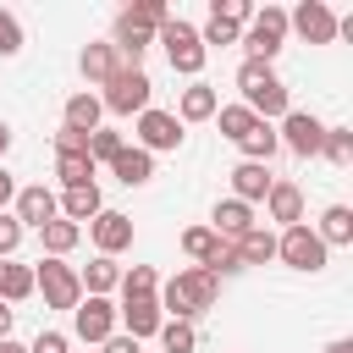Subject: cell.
I'll list each match as a JSON object with an SVG mask.
<instances>
[{
    "instance_id": "obj_29",
    "label": "cell",
    "mask_w": 353,
    "mask_h": 353,
    "mask_svg": "<svg viewBox=\"0 0 353 353\" xmlns=\"http://www.w3.org/2000/svg\"><path fill=\"white\" fill-rule=\"evenodd\" d=\"M28 292H33V270H28V265L0 259V303H22Z\"/></svg>"
},
{
    "instance_id": "obj_26",
    "label": "cell",
    "mask_w": 353,
    "mask_h": 353,
    "mask_svg": "<svg viewBox=\"0 0 353 353\" xmlns=\"http://www.w3.org/2000/svg\"><path fill=\"white\" fill-rule=\"evenodd\" d=\"M55 176H61L66 188H88V182H94V160H88V149L55 154Z\"/></svg>"
},
{
    "instance_id": "obj_15",
    "label": "cell",
    "mask_w": 353,
    "mask_h": 353,
    "mask_svg": "<svg viewBox=\"0 0 353 353\" xmlns=\"http://www.w3.org/2000/svg\"><path fill=\"white\" fill-rule=\"evenodd\" d=\"M149 44H154V28H143L132 11H121L116 17V55H127V66H138Z\"/></svg>"
},
{
    "instance_id": "obj_37",
    "label": "cell",
    "mask_w": 353,
    "mask_h": 353,
    "mask_svg": "<svg viewBox=\"0 0 353 353\" xmlns=\"http://www.w3.org/2000/svg\"><path fill=\"white\" fill-rule=\"evenodd\" d=\"M138 292H154V270H149V265L121 270V298H138Z\"/></svg>"
},
{
    "instance_id": "obj_47",
    "label": "cell",
    "mask_w": 353,
    "mask_h": 353,
    "mask_svg": "<svg viewBox=\"0 0 353 353\" xmlns=\"http://www.w3.org/2000/svg\"><path fill=\"white\" fill-rule=\"evenodd\" d=\"M6 149H11V127L0 121V154H6Z\"/></svg>"
},
{
    "instance_id": "obj_19",
    "label": "cell",
    "mask_w": 353,
    "mask_h": 353,
    "mask_svg": "<svg viewBox=\"0 0 353 353\" xmlns=\"http://www.w3.org/2000/svg\"><path fill=\"white\" fill-rule=\"evenodd\" d=\"M110 171H116V182H127V188H143V182L154 176V154H143V149H121V154L110 160Z\"/></svg>"
},
{
    "instance_id": "obj_23",
    "label": "cell",
    "mask_w": 353,
    "mask_h": 353,
    "mask_svg": "<svg viewBox=\"0 0 353 353\" xmlns=\"http://www.w3.org/2000/svg\"><path fill=\"white\" fill-rule=\"evenodd\" d=\"M210 116H215V88H210V83H193V88H182L176 121H210Z\"/></svg>"
},
{
    "instance_id": "obj_9",
    "label": "cell",
    "mask_w": 353,
    "mask_h": 353,
    "mask_svg": "<svg viewBox=\"0 0 353 353\" xmlns=\"http://www.w3.org/2000/svg\"><path fill=\"white\" fill-rule=\"evenodd\" d=\"M72 331H77L83 342L116 336V303H110V298H83V303L72 309Z\"/></svg>"
},
{
    "instance_id": "obj_7",
    "label": "cell",
    "mask_w": 353,
    "mask_h": 353,
    "mask_svg": "<svg viewBox=\"0 0 353 353\" xmlns=\"http://www.w3.org/2000/svg\"><path fill=\"white\" fill-rule=\"evenodd\" d=\"M276 259H287L292 270H320V265H325V243L298 221V226H287V232L276 237Z\"/></svg>"
},
{
    "instance_id": "obj_8",
    "label": "cell",
    "mask_w": 353,
    "mask_h": 353,
    "mask_svg": "<svg viewBox=\"0 0 353 353\" xmlns=\"http://www.w3.org/2000/svg\"><path fill=\"white\" fill-rule=\"evenodd\" d=\"M276 143H287L292 154H303V160H309V154H320V143H325V127H320L309 110H287V116H281V132H276Z\"/></svg>"
},
{
    "instance_id": "obj_2",
    "label": "cell",
    "mask_w": 353,
    "mask_h": 353,
    "mask_svg": "<svg viewBox=\"0 0 353 353\" xmlns=\"http://www.w3.org/2000/svg\"><path fill=\"white\" fill-rule=\"evenodd\" d=\"M237 88H243V105L265 121V116H287V83L265 66V61H243L237 66Z\"/></svg>"
},
{
    "instance_id": "obj_16",
    "label": "cell",
    "mask_w": 353,
    "mask_h": 353,
    "mask_svg": "<svg viewBox=\"0 0 353 353\" xmlns=\"http://www.w3.org/2000/svg\"><path fill=\"white\" fill-rule=\"evenodd\" d=\"M270 182H276V176H270V165L243 160V165L232 171V199H237V204H259V199L270 193Z\"/></svg>"
},
{
    "instance_id": "obj_41",
    "label": "cell",
    "mask_w": 353,
    "mask_h": 353,
    "mask_svg": "<svg viewBox=\"0 0 353 353\" xmlns=\"http://www.w3.org/2000/svg\"><path fill=\"white\" fill-rule=\"evenodd\" d=\"M28 353H66V336H61V331H39Z\"/></svg>"
},
{
    "instance_id": "obj_20",
    "label": "cell",
    "mask_w": 353,
    "mask_h": 353,
    "mask_svg": "<svg viewBox=\"0 0 353 353\" xmlns=\"http://www.w3.org/2000/svg\"><path fill=\"white\" fill-rule=\"evenodd\" d=\"M55 210H66L61 221H72V226H77V221H94V215L105 210V199H99V188L88 182V188H66V199H61Z\"/></svg>"
},
{
    "instance_id": "obj_38",
    "label": "cell",
    "mask_w": 353,
    "mask_h": 353,
    "mask_svg": "<svg viewBox=\"0 0 353 353\" xmlns=\"http://www.w3.org/2000/svg\"><path fill=\"white\" fill-rule=\"evenodd\" d=\"M22 50V22L11 11H0V55H17Z\"/></svg>"
},
{
    "instance_id": "obj_28",
    "label": "cell",
    "mask_w": 353,
    "mask_h": 353,
    "mask_svg": "<svg viewBox=\"0 0 353 353\" xmlns=\"http://www.w3.org/2000/svg\"><path fill=\"white\" fill-rule=\"evenodd\" d=\"M232 248H237V259H243V265H265V259H276V237H270L265 226L243 232V237H237Z\"/></svg>"
},
{
    "instance_id": "obj_3",
    "label": "cell",
    "mask_w": 353,
    "mask_h": 353,
    "mask_svg": "<svg viewBox=\"0 0 353 353\" xmlns=\"http://www.w3.org/2000/svg\"><path fill=\"white\" fill-rule=\"evenodd\" d=\"M287 44V11L281 6H265V11H254L248 17V33H243V50H248V61H276V50Z\"/></svg>"
},
{
    "instance_id": "obj_17",
    "label": "cell",
    "mask_w": 353,
    "mask_h": 353,
    "mask_svg": "<svg viewBox=\"0 0 353 353\" xmlns=\"http://www.w3.org/2000/svg\"><path fill=\"white\" fill-rule=\"evenodd\" d=\"M210 221H215V226H210V232H215V237H221V243H237V237H243V232H254V210H248V204H237V199H221V204H215V215H210Z\"/></svg>"
},
{
    "instance_id": "obj_30",
    "label": "cell",
    "mask_w": 353,
    "mask_h": 353,
    "mask_svg": "<svg viewBox=\"0 0 353 353\" xmlns=\"http://www.w3.org/2000/svg\"><path fill=\"white\" fill-rule=\"evenodd\" d=\"M39 237H44V248H50V259H61V254H72L77 248V237H83V226H72V221H50V226H39Z\"/></svg>"
},
{
    "instance_id": "obj_25",
    "label": "cell",
    "mask_w": 353,
    "mask_h": 353,
    "mask_svg": "<svg viewBox=\"0 0 353 353\" xmlns=\"http://www.w3.org/2000/svg\"><path fill=\"white\" fill-rule=\"evenodd\" d=\"M99 110H105V105H99L94 94H72V99H66V127L88 138V132L99 127Z\"/></svg>"
},
{
    "instance_id": "obj_24",
    "label": "cell",
    "mask_w": 353,
    "mask_h": 353,
    "mask_svg": "<svg viewBox=\"0 0 353 353\" xmlns=\"http://www.w3.org/2000/svg\"><path fill=\"white\" fill-rule=\"evenodd\" d=\"M77 281H83V292H88V298H105L110 287H121V265L99 254V259H94V265H88V270H83Z\"/></svg>"
},
{
    "instance_id": "obj_11",
    "label": "cell",
    "mask_w": 353,
    "mask_h": 353,
    "mask_svg": "<svg viewBox=\"0 0 353 353\" xmlns=\"http://www.w3.org/2000/svg\"><path fill=\"white\" fill-rule=\"evenodd\" d=\"M287 28H298L309 44H331V39H336V11H331L325 0H303V6L287 17Z\"/></svg>"
},
{
    "instance_id": "obj_31",
    "label": "cell",
    "mask_w": 353,
    "mask_h": 353,
    "mask_svg": "<svg viewBox=\"0 0 353 353\" xmlns=\"http://www.w3.org/2000/svg\"><path fill=\"white\" fill-rule=\"evenodd\" d=\"M160 347L165 353H193L199 347V331H193V320H160Z\"/></svg>"
},
{
    "instance_id": "obj_21",
    "label": "cell",
    "mask_w": 353,
    "mask_h": 353,
    "mask_svg": "<svg viewBox=\"0 0 353 353\" xmlns=\"http://www.w3.org/2000/svg\"><path fill=\"white\" fill-rule=\"evenodd\" d=\"M116 72H121L116 44H88V50H83V77H88V83H110Z\"/></svg>"
},
{
    "instance_id": "obj_14",
    "label": "cell",
    "mask_w": 353,
    "mask_h": 353,
    "mask_svg": "<svg viewBox=\"0 0 353 353\" xmlns=\"http://www.w3.org/2000/svg\"><path fill=\"white\" fill-rule=\"evenodd\" d=\"M50 221H55V193H50L44 182L22 188V193H17V226L28 232V226H50Z\"/></svg>"
},
{
    "instance_id": "obj_43",
    "label": "cell",
    "mask_w": 353,
    "mask_h": 353,
    "mask_svg": "<svg viewBox=\"0 0 353 353\" xmlns=\"http://www.w3.org/2000/svg\"><path fill=\"white\" fill-rule=\"evenodd\" d=\"M11 199H17V182H11V171H6V165H0V210H6V204H11Z\"/></svg>"
},
{
    "instance_id": "obj_27",
    "label": "cell",
    "mask_w": 353,
    "mask_h": 353,
    "mask_svg": "<svg viewBox=\"0 0 353 353\" xmlns=\"http://www.w3.org/2000/svg\"><path fill=\"white\" fill-rule=\"evenodd\" d=\"M314 237H320L325 248H331V243H353V210H347V204H331V210L320 215V232H314Z\"/></svg>"
},
{
    "instance_id": "obj_35",
    "label": "cell",
    "mask_w": 353,
    "mask_h": 353,
    "mask_svg": "<svg viewBox=\"0 0 353 353\" xmlns=\"http://www.w3.org/2000/svg\"><path fill=\"white\" fill-rule=\"evenodd\" d=\"M320 154H325L331 165H353V132H347V127H325V143H320Z\"/></svg>"
},
{
    "instance_id": "obj_6",
    "label": "cell",
    "mask_w": 353,
    "mask_h": 353,
    "mask_svg": "<svg viewBox=\"0 0 353 353\" xmlns=\"http://www.w3.org/2000/svg\"><path fill=\"white\" fill-rule=\"evenodd\" d=\"M154 39L165 44V55H171V66H176V72H188V77H199V72H204V44H199V28H193V22L171 17Z\"/></svg>"
},
{
    "instance_id": "obj_5",
    "label": "cell",
    "mask_w": 353,
    "mask_h": 353,
    "mask_svg": "<svg viewBox=\"0 0 353 353\" xmlns=\"http://www.w3.org/2000/svg\"><path fill=\"white\" fill-rule=\"evenodd\" d=\"M33 292H44L50 309H77V303H83V281H77V270L61 265V259H39V270H33Z\"/></svg>"
},
{
    "instance_id": "obj_32",
    "label": "cell",
    "mask_w": 353,
    "mask_h": 353,
    "mask_svg": "<svg viewBox=\"0 0 353 353\" xmlns=\"http://www.w3.org/2000/svg\"><path fill=\"white\" fill-rule=\"evenodd\" d=\"M215 248H221V237H215L210 226H188V232H182V254H188V259L210 265V254H215Z\"/></svg>"
},
{
    "instance_id": "obj_39",
    "label": "cell",
    "mask_w": 353,
    "mask_h": 353,
    "mask_svg": "<svg viewBox=\"0 0 353 353\" xmlns=\"http://www.w3.org/2000/svg\"><path fill=\"white\" fill-rule=\"evenodd\" d=\"M199 44H237V28H232V22H221V17H210V22H204V33H199Z\"/></svg>"
},
{
    "instance_id": "obj_12",
    "label": "cell",
    "mask_w": 353,
    "mask_h": 353,
    "mask_svg": "<svg viewBox=\"0 0 353 353\" xmlns=\"http://www.w3.org/2000/svg\"><path fill=\"white\" fill-rule=\"evenodd\" d=\"M182 143V121L171 110H143L138 116V149L154 154V149H176Z\"/></svg>"
},
{
    "instance_id": "obj_36",
    "label": "cell",
    "mask_w": 353,
    "mask_h": 353,
    "mask_svg": "<svg viewBox=\"0 0 353 353\" xmlns=\"http://www.w3.org/2000/svg\"><path fill=\"white\" fill-rule=\"evenodd\" d=\"M210 17H221V22L243 28V22L254 17V6H248V0H210Z\"/></svg>"
},
{
    "instance_id": "obj_18",
    "label": "cell",
    "mask_w": 353,
    "mask_h": 353,
    "mask_svg": "<svg viewBox=\"0 0 353 353\" xmlns=\"http://www.w3.org/2000/svg\"><path fill=\"white\" fill-rule=\"evenodd\" d=\"M265 210H270V221H281V226H298V221H303V193H298V182H270V193H265Z\"/></svg>"
},
{
    "instance_id": "obj_33",
    "label": "cell",
    "mask_w": 353,
    "mask_h": 353,
    "mask_svg": "<svg viewBox=\"0 0 353 353\" xmlns=\"http://www.w3.org/2000/svg\"><path fill=\"white\" fill-rule=\"evenodd\" d=\"M215 116H221V132H226L232 143H237V138H243V132H248V127L259 121V116H254L248 105H215Z\"/></svg>"
},
{
    "instance_id": "obj_42",
    "label": "cell",
    "mask_w": 353,
    "mask_h": 353,
    "mask_svg": "<svg viewBox=\"0 0 353 353\" xmlns=\"http://www.w3.org/2000/svg\"><path fill=\"white\" fill-rule=\"evenodd\" d=\"M105 353H138V342L121 331V336H105Z\"/></svg>"
},
{
    "instance_id": "obj_4",
    "label": "cell",
    "mask_w": 353,
    "mask_h": 353,
    "mask_svg": "<svg viewBox=\"0 0 353 353\" xmlns=\"http://www.w3.org/2000/svg\"><path fill=\"white\" fill-rule=\"evenodd\" d=\"M149 94H154V83L143 77V66H121V72L105 83V110H116V116H143V110H149Z\"/></svg>"
},
{
    "instance_id": "obj_44",
    "label": "cell",
    "mask_w": 353,
    "mask_h": 353,
    "mask_svg": "<svg viewBox=\"0 0 353 353\" xmlns=\"http://www.w3.org/2000/svg\"><path fill=\"white\" fill-rule=\"evenodd\" d=\"M11 320H17V309H11V303H0V342L11 336Z\"/></svg>"
},
{
    "instance_id": "obj_13",
    "label": "cell",
    "mask_w": 353,
    "mask_h": 353,
    "mask_svg": "<svg viewBox=\"0 0 353 353\" xmlns=\"http://www.w3.org/2000/svg\"><path fill=\"white\" fill-rule=\"evenodd\" d=\"M88 232H94V243H99L105 259H116L121 248H132V215H121V210H99L88 221Z\"/></svg>"
},
{
    "instance_id": "obj_40",
    "label": "cell",
    "mask_w": 353,
    "mask_h": 353,
    "mask_svg": "<svg viewBox=\"0 0 353 353\" xmlns=\"http://www.w3.org/2000/svg\"><path fill=\"white\" fill-rule=\"evenodd\" d=\"M17 243H22V226H17V215H6V210H0V259H11V254H17Z\"/></svg>"
},
{
    "instance_id": "obj_45",
    "label": "cell",
    "mask_w": 353,
    "mask_h": 353,
    "mask_svg": "<svg viewBox=\"0 0 353 353\" xmlns=\"http://www.w3.org/2000/svg\"><path fill=\"white\" fill-rule=\"evenodd\" d=\"M325 353H353V342H347V336H336V342H331Z\"/></svg>"
},
{
    "instance_id": "obj_34",
    "label": "cell",
    "mask_w": 353,
    "mask_h": 353,
    "mask_svg": "<svg viewBox=\"0 0 353 353\" xmlns=\"http://www.w3.org/2000/svg\"><path fill=\"white\" fill-rule=\"evenodd\" d=\"M121 149H127V143H121V132H110V127H94V132H88V160H94V165H99V160L110 165Z\"/></svg>"
},
{
    "instance_id": "obj_1",
    "label": "cell",
    "mask_w": 353,
    "mask_h": 353,
    "mask_svg": "<svg viewBox=\"0 0 353 353\" xmlns=\"http://www.w3.org/2000/svg\"><path fill=\"white\" fill-rule=\"evenodd\" d=\"M215 292H221V276H210L204 265L176 270V276L165 281V292H160V314H171V320H193V314H204V309L215 303Z\"/></svg>"
},
{
    "instance_id": "obj_10",
    "label": "cell",
    "mask_w": 353,
    "mask_h": 353,
    "mask_svg": "<svg viewBox=\"0 0 353 353\" xmlns=\"http://www.w3.org/2000/svg\"><path fill=\"white\" fill-rule=\"evenodd\" d=\"M116 320L127 325V336H132V342H143V336H154V331H160V320H165V314H160V298H154V292H138V298H121Z\"/></svg>"
},
{
    "instance_id": "obj_46",
    "label": "cell",
    "mask_w": 353,
    "mask_h": 353,
    "mask_svg": "<svg viewBox=\"0 0 353 353\" xmlns=\"http://www.w3.org/2000/svg\"><path fill=\"white\" fill-rule=\"evenodd\" d=\"M0 353H28V347H22V342H11V336H6V342H0Z\"/></svg>"
},
{
    "instance_id": "obj_22",
    "label": "cell",
    "mask_w": 353,
    "mask_h": 353,
    "mask_svg": "<svg viewBox=\"0 0 353 353\" xmlns=\"http://www.w3.org/2000/svg\"><path fill=\"white\" fill-rule=\"evenodd\" d=\"M237 149H243V160H254V165H270V154L281 149L276 143V132H270V121H254L243 138H237Z\"/></svg>"
}]
</instances>
